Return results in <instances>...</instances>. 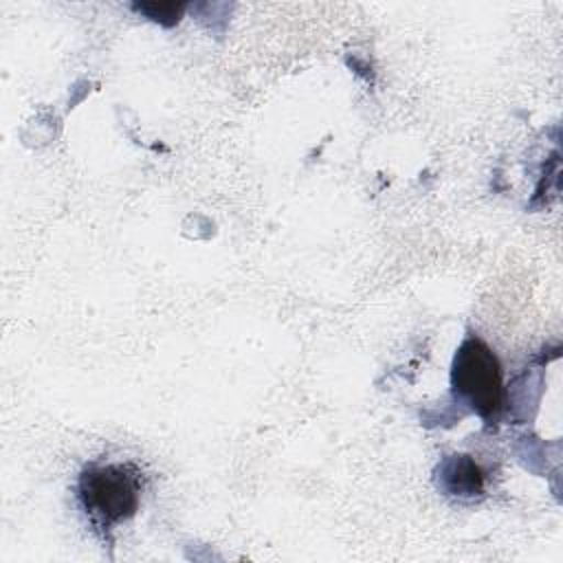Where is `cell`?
Masks as SVG:
<instances>
[{"label":"cell","instance_id":"cell-3","mask_svg":"<svg viewBox=\"0 0 563 563\" xmlns=\"http://www.w3.org/2000/svg\"><path fill=\"white\" fill-rule=\"evenodd\" d=\"M438 486L453 497H479L486 488V473L471 455H449L438 466Z\"/></svg>","mask_w":563,"mask_h":563},{"label":"cell","instance_id":"cell-2","mask_svg":"<svg viewBox=\"0 0 563 563\" xmlns=\"http://www.w3.org/2000/svg\"><path fill=\"white\" fill-rule=\"evenodd\" d=\"M451 389L486 424L499 422L506 407L504 372L497 354L473 332L464 336L451 363Z\"/></svg>","mask_w":563,"mask_h":563},{"label":"cell","instance_id":"cell-1","mask_svg":"<svg viewBox=\"0 0 563 563\" xmlns=\"http://www.w3.org/2000/svg\"><path fill=\"white\" fill-rule=\"evenodd\" d=\"M143 484L145 475L132 462H92L81 468L75 497L92 532L103 543H112L117 526L136 515Z\"/></svg>","mask_w":563,"mask_h":563},{"label":"cell","instance_id":"cell-4","mask_svg":"<svg viewBox=\"0 0 563 563\" xmlns=\"http://www.w3.org/2000/svg\"><path fill=\"white\" fill-rule=\"evenodd\" d=\"M134 11L143 13L145 18H150L152 22H161L163 26H172L180 20L185 4H156V2H147V4H134Z\"/></svg>","mask_w":563,"mask_h":563}]
</instances>
